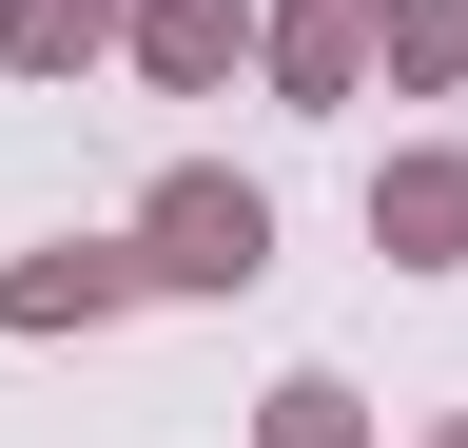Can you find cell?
Returning a JSON list of instances; mask_svg holds the SVG:
<instances>
[{
	"label": "cell",
	"mask_w": 468,
	"mask_h": 448,
	"mask_svg": "<svg viewBox=\"0 0 468 448\" xmlns=\"http://www.w3.org/2000/svg\"><path fill=\"white\" fill-rule=\"evenodd\" d=\"M254 254H273L254 176H176V195H156V254H137V273H176V293H234Z\"/></svg>",
	"instance_id": "6da1fadb"
},
{
	"label": "cell",
	"mask_w": 468,
	"mask_h": 448,
	"mask_svg": "<svg viewBox=\"0 0 468 448\" xmlns=\"http://www.w3.org/2000/svg\"><path fill=\"white\" fill-rule=\"evenodd\" d=\"M371 234L390 254H468V156H410V176L371 195Z\"/></svg>",
	"instance_id": "7a4b0ae2"
},
{
	"label": "cell",
	"mask_w": 468,
	"mask_h": 448,
	"mask_svg": "<svg viewBox=\"0 0 468 448\" xmlns=\"http://www.w3.org/2000/svg\"><path fill=\"white\" fill-rule=\"evenodd\" d=\"M273 59H292V98H351V59H371V0H292V20H273Z\"/></svg>",
	"instance_id": "3957f363"
},
{
	"label": "cell",
	"mask_w": 468,
	"mask_h": 448,
	"mask_svg": "<svg viewBox=\"0 0 468 448\" xmlns=\"http://www.w3.org/2000/svg\"><path fill=\"white\" fill-rule=\"evenodd\" d=\"M98 20H117V0H0V39H20V78H58V59H98Z\"/></svg>",
	"instance_id": "277c9868"
},
{
	"label": "cell",
	"mask_w": 468,
	"mask_h": 448,
	"mask_svg": "<svg viewBox=\"0 0 468 448\" xmlns=\"http://www.w3.org/2000/svg\"><path fill=\"white\" fill-rule=\"evenodd\" d=\"M137 39H156V78H215V59H234V0H156Z\"/></svg>",
	"instance_id": "5b68a950"
},
{
	"label": "cell",
	"mask_w": 468,
	"mask_h": 448,
	"mask_svg": "<svg viewBox=\"0 0 468 448\" xmlns=\"http://www.w3.org/2000/svg\"><path fill=\"white\" fill-rule=\"evenodd\" d=\"M273 448H351V390H273Z\"/></svg>",
	"instance_id": "8992f818"
},
{
	"label": "cell",
	"mask_w": 468,
	"mask_h": 448,
	"mask_svg": "<svg viewBox=\"0 0 468 448\" xmlns=\"http://www.w3.org/2000/svg\"><path fill=\"white\" fill-rule=\"evenodd\" d=\"M449 448H468V429H449Z\"/></svg>",
	"instance_id": "52a82bcc"
}]
</instances>
